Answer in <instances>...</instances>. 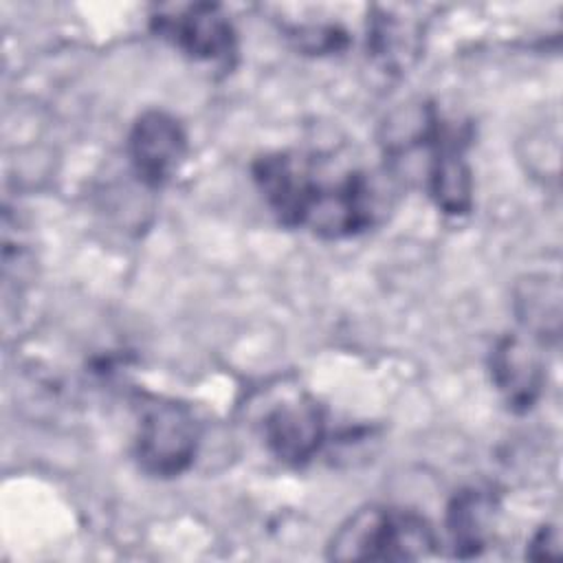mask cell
Masks as SVG:
<instances>
[{
  "mask_svg": "<svg viewBox=\"0 0 563 563\" xmlns=\"http://www.w3.org/2000/svg\"><path fill=\"white\" fill-rule=\"evenodd\" d=\"M253 180L284 227L308 229L325 240L363 233L380 211L378 187L367 172L330 169L308 154H264L253 163Z\"/></svg>",
  "mask_w": 563,
  "mask_h": 563,
  "instance_id": "1",
  "label": "cell"
},
{
  "mask_svg": "<svg viewBox=\"0 0 563 563\" xmlns=\"http://www.w3.org/2000/svg\"><path fill=\"white\" fill-rule=\"evenodd\" d=\"M438 537L416 510L365 506L350 515L325 545L330 561H418L435 552Z\"/></svg>",
  "mask_w": 563,
  "mask_h": 563,
  "instance_id": "2",
  "label": "cell"
},
{
  "mask_svg": "<svg viewBox=\"0 0 563 563\" xmlns=\"http://www.w3.org/2000/svg\"><path fill=\"white\" fill-rule=\"evenodd\" d=\"M202 427L191 407L152 398L141 407L134 455L139 466L152 477H178L196 460Z\"/></svg>",
  "mask_w": 563,
  "mask_h": 563,
  "instance_id": "3",
  "label": "cell"
},
{
  "mask_svg": "<svg viewBox=\"0 0 563 563\" xmlns=\"http://www.w3.org/2000/svg\"><path fill=\"white\" fill-rule=\"evenodd\" d=\"M154 31L196 62L231 66L238 55V33L218 4L196 2L176 13H158Z\"/></svg>",
  "mask_w": 563,
  "mask_h": 563,
  "instance_id": "4",
  "label": "cell"
},
{
  "mask_svg": "<svg viewBox=\"0 0 563 563\" xmlns=\"http://www.w3.org/2000/svg\"><path fill=\"white\" fill-rule=\"evenodd\" d=\"M325 411L310 394H292L262 416V438L268 453L286 466L308 464L325 442Z\"/></svg>",
  "mask_w": 563,
  "mask_h": 563,
  "instance_id": "5",
  "label": "cell"
},
{
  "mask_svg": "<svg viewBox=\"0 0 563 563\" xmlns=\"http://www.w3.org/2000/svg\"><path fill=\"white\" fill-rule=\"evenodd\" d=\"M189 139L183 123L165 110H145L128 134V158L147 187L167 185L185 163Z\"/></svg>",
  "mask_w": 563,
  "mask_h": 563,
  "instance_id": "6",
  "label": "cell"
},
{
  "mask_svg": "<svg viewBox=\"0 0 563 563\" xmlns=\"http://www.w3.org/2000/svg\"><path fill=\"white\" fill-rule=\"evenodd\" d=\"M429 196L446 216H464L473 207V176L464 158V136L442 119L427 145Z\"/></svg>",
  "mask_w": 563,
  "mask_h": 563,
  "instance_id": "7",
  "label": "cell"
},
{
  "mask_svg": "<svg viewBox=\"0 0 563 563\" xmlns=\"http://www.w3.org/2000/svg\"><path fill=\"white\" fill-rule=\"evenodd\" d=\"M490 378L508 409L523 413L534 407L543 389V363L519 336H501L490 352Z\"/></svg>",
  "mask_w": 563,
  "mask_h": 563,
  "instance_id": "8",
  "label": "cell"
},
{
  "mask_svg": "<svg viewBox=\"0 0 563 563\" xmlns=\"http://www.w3.org/2000/svg\"><path fill=\"white\" fill-rule=\"evenodd\" d=\"M499 515L497 495L488 488L466 486L453 495L446 506V532L453 554L460 559L479 556L490 539Z\"/></svg>",
  "mask_w": 563,
  "mask_h": 563,
  "instance_id": "9",
  "label": "cell"
},
{
  "mask_svg": "<svg viewBox=\"0 0 563 563\" xmlns=\"http://www.w3.org/2000/svg\"><path fill=\"white\" fill-rule=\"evenodd\" d=\"M515 310L526 330L537 339H556L561 330V290L548 275L528 277L515 292Z\"/></svg>",
  "mask_w": 563,
  "mask_h": 563,
  "instance_id": "10",
  "label": "cell"
},
{
  "mask_svg": "<svg viewBox=\"0 0 563 563\" xmlns=\"http://www.w3.org/2000/svg\"><path fill=\"white\" fill-rule=\"evenodd\" d=\"M369 48L389 73L407 68L418 55L420 26L405 18H372Z\"/></svg>",
  "mask_w": 563,
  "mask_h": 563,
  "instance_id": "11",
  "label": "cell"
},
{
  "mask_svg": "<svg viewBox=\"0 0 563 563\" xmlns=\"http://www.w3.org/2000/svg\"><path fill=\"white\" fill-rule=\"evenodd\" d=\"M526 556L532 561H550L561 556V539L556 526H541L526 548Z\"/></svg>",
  "mask_w": 563,
  "mask_h": 563,
  "instance_id": "12",
  "label": "cell"
}]
</instances>
